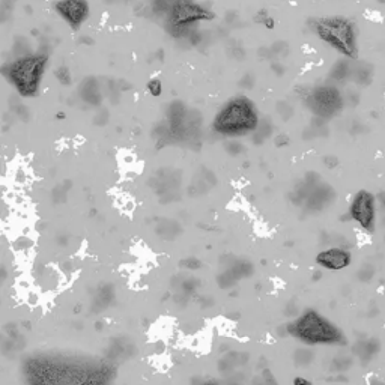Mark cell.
<instances>
[{"mask_svg": "<svg viewBox=\"0 0 385 385\" xmlns=\"http://www.w3.org/2000/svg\"><path fill=\"white\" fill-rule=\"evenodd\" d=\"M259 125V113L253 101L244 95L229 99L212 122L214 131L221 136L238 137L254 131Z\"/></svg>", "mask_w": 385, "mask_h": 385, "instance_id": "6da1fadb", "label": "cell"}, {"mask_svg": "<svg viewBox=\"0 0 385 385\" xmlns=\"http://www.w3.org/2000/svg\"><path fill=\"white\" fill-rule=\"evenodd\" d=\"M288 333L307 344H344V333L316 310H305L286 327Z\"/></svg>", "mask_w": 385, "mask_h": 385, "instance_id": "7a4b0ae2", "label": "cell"}, {"mask_svg": "<svg viewBox=\"0 0 385 385\" xmlns=\"http://www.w3.org/2000/svg\"><path fill=\"white\" fill-rule=\"evenodd\" d=\"M47 62V54H27L12 60L2 72L21 96L32 98L40 89Z\"/></svg>", "mask_w": 385, "mask_h": 385, "instance_id": "3957f363", "label": "cell"}, {"mask_svg": "<svg viewBox=\"0 0 385 385\" xmlns=\"http://www.w3.org/2000/svg\"><path fill=\"white\" fill-rule=\"evenodd\" d=\"M315 32L324 43L349 59L358 57L355 24L344 17H325L315 21Z\"/></svg>", "mask_w": 385, "mask_h": 385, "instance_id": "277c9868", "label": "cell"}, {"mask_svg": "<svg viewBox=\"0 0 385 385\" xmlns=\"http://www.w3.org/2000/svg\"><path fill=\"white\" fill-rule=\"evenodd\" d=\"M212 18L214 14L209 9L191 2V0H176L167 12V21L170 24L172 33H175V30H188L192 24Z\"/></svg>", "mask_w": 385, "mask_h": 385, "instance_id": "5b68a950", "label": "cell"}, {"mask_svg": "<svg viewBox=\"0 0 385 385\" xmlns=\"http://www.w3.org/2000/svg\"><path fill=\"white\" fill-rule=\"evenodd\" d=\"M351 218L366 232H373L376 224V199L367 190H360L349 208Z\"/></svg>", "mask_w": 385, "mask_h": 385, "instance_id": "8992f818", "label": "cell"}, {"mask_svg": "<svg viewBox=\"0 0 385 385\" xmlns=\"http://www.w3.org/2000/svg\"><path fill=\"white\" fill-rule=\"evenodd\" d=\"M54 9L72 30H79L91 14L88 0H57Z\"/></svg>", "mask_w": 385, "mask_h": 385, "instance_id": "52a82bcc", "label": "cell"}, {"mask_svg": "<svg viewBox=\"0 0 385 385\" xmlns=\"http://www.w3.org/2000/svg\"><path fill=\"white\" fill-rule=\"evenodd\" d=\"M340 95L333 88H319L312 95V107L321 116H331L340 107Z\"/></svg>", "mask_w": 385, "mask_h": 385, "instance_id": "ba28073f", "label": "cell"}, {"mask_svg": "<svg viewBox=\"0 0 385 385\" xmlns=\"http://www.w3.org/2000/svg\"><path fill=\"white\" fill-rule=\"evenodd\" d=\"M352 262V254L340 247H333L318 253L316 263L330 271H340V269L348 268Z\"/></svg>", "mask_w": 385, "mask_h": 385, "instance_id": "9c48e42d", "label": "cell"}, {"mask_svg": "<svg viewBox=\"0 0 385 385\" xmlns=\"http://www.w3.org/2000/svg\"><path fill=\"white\" fill-rule=\"evenodd\" d=\"M253 273V265L247 260H237L229 269L220 274L218 283L221 288H230L234 286L240 279H245Z\"/></svg>", "mask_w": 385, "mask_h": 385, "instance_id": "30bf717a", "label": "cell"}, {"mask_svg": "<svg viewBox=\"0 0 385 385\" xmlns=\"http://www.w3.org/2000/svg\"><path fill=\"white\" fill-rule=\"evenodd\" d=\"M379 348H381V344L376 338H369V340L358 341L354 348V352L358 355V358L363 363H369L379 352Z\"/></svg>", "mask_w": 385, "mask_h": 385, "instance_id": "8fae6325", "label": "cell"}, {"mask_svg": "<svg viewBox=\"0 0 385 385\" xmlns=\"http://www.w3.org/2000/svg\"><path fill=\"white\" fill-rule=\"evenodd\" d=\"M113 299V286L111 285H104L99 290H98V296L95 299V302L99 307H105L110 304V301Z\"/></svg>", "mask_w": 385, "mask_h": 385, "instance_id": "7c38bea8", "label": "cell"}, {"mask_svg": "<svg viewBox=\"0 0 385 385\" xmlns=\"http://www.w3.org/2000/svg\"><path fill=\"white\" fill-rule=\"evenodd\" d=\"M352 366V358L348 357V355H340L337 358L333 360L331 363V370L333 372H337V373H341V372H346L349 367Z\"/></svg>", "mask_w": 385, "mask_h": 385, "instance_id": "4fadbf2b", "label": "cell"}, {"mask_svg": "<svg viewBox=\"0 0 385 385\" xmlns=\"http://www.w3.org/2000/svg\"><path fill=\"white\" fill-rule=\"evenodd\" d=\"M313 358H315V355H313V352H310L309 349H298L296 354H295V361H296L298 366H307V364H310V363L313 361Z\"/></svg>", "mask_w": 385, "mask_h": 385, "instance_id": "5bb4252c", "label": "cell"}, {"mask_svg": "<svg viewBox=\"0 0 385 385\" xmlns=\"http://www.w3.org/2000/svg\"><path fill=\"white\" fill-rule=\"evenodd\" d=\"M253 385H279L276 378L269 370H263L260 376H257L253 382Z\"/></svg>", "mask_w": 385, "mask_h": 385, "instance_id": "9a60e30c", "label": "cell"}, {"mask_svg": "<svg viewBox=\"0 0 385 385\" xmlns=\"http://www.w3.org/2000/svg\"><path fill=\"white\" fill-rule=\"evenodd\" d=\"M197 286H199V280L190 277V279L182 280V283H181V290H182V293H185V295H192V293L196 292Z\"/></svg>", "mask_w": 385, "mask_h": 385, "instance_id": "2e32d148", "label": "cell"}, {"mask_svg": "<svg viewBox=\"0 0 385 385\" xmlns=\"http://www.w3.org/2000/svg\"><path fill=\"white\" fill-rule=\"evenodd\" d=\"M146 89L149 91V94L152 96H160L163 94V83H161L160 79H152V80L147 82Z\"/></svg>", "mask_w": 385, "mask_h": 385, "instance_id": "e0dca14e", "label": "cell"}, {"mask_svg": "<svg viewBox=\"0 0 385 385\" xmlns=\"http://www.w3.org/2000/svg\"><path fill=\"white\" fill-rule=\"evenodd\" d=\"M56 79L62 83V85H71V71L68 66H59L56 69Z\"/></svg>", "mask_w": 385, "mask_h": 385, "instance_id": "ac0fdd59", "label": "cell"}, {"mask_svg": "<svg viewBox=\"0 0 385 385\" xmlns=\"http://www.w3.org/2000/svg\"><path fill=\"white\" fill-rule=\"evenodd\" d=\"M179 265L182 266V268H185V269H199V268H202V262L197 259V257H187V259H182L181 262H179Z\"/></svg>", "mask_w": 385, "mask_h": 385, "instance_id": "d6986e66", "label": "cell"}, {"mask_svg": "<svg viewBox=\"0 0 385 385\" xmlns=\"http://www.w3.org/2000/svg\"><path fill=\"white\" fill-rule=\"evenodd\" d=\"M373 274H375V268L372 266V265H364L360 271H358V279L361 280V282H369L372 277H373Z\"/></svg>", "mask_w": 385, "mask_h": 385, "instance_id": "ffe728a7", "label": "cell"}, {"mask_svg": "<svg viewBox=\"0 0 385 385\" xmlns=\"http://www.w3.org/2000/svg\"><path fill=\"white\" fill-rule=\"evenodd\" d=\"M324 164H325L327 167H330V169H334V167L338 164V160H337L336 157H325V158H324Z\"/></svg>", "mask_w": 385, "mask_h": 385, "instance_id": "44dd1931", "label": "cell"}, {"mask_svg": "<svg viewBox=\"0 0 385 385\" xmlns=\"http://www.w3.org/2000/svg\"><path fill=\"white\" fill-rule=\"evenodd\" d=\"M293 385H313L309 379H305V378H302V376H296L295 379H293Z\"/></svg>", "mask_w": 385, "mask_h": 385, "instance_id": "7402d4cb", "label": "cell"}, {"mask_svg": "<svg viewBox=\"0 0 385 385\" xmlns=\"http://www.w3.org/2000/svg\"><path fill=\"white\" fill-rule=\"evenodd\" d=\"M263 26H265L266 30H273V29L276 27V21H274V18H273V17H268V18L265 20Z\"/></svg>", "mask_w": 385, "mask_h": 385, "instance_id": "603a6c76", "label": "cell"}, {"mask_svg": "<svg viewBox=\"0 0 385 385\" xmlns=\"http://www.w3.org/2000/svg\"><path fill=\"white\" fill-rule=\"evenodd\" d=\"M268 18V14H266V11L265 9H260V12L256 15V23H265V20Z\"/></svg>", "mask_w": 385, "mask_h": 385, "instance_id": "cb8c5ba5", "label": "cell"}, {"mask_svg": "<svg viewBox=\"0 0 385 385\" xmlns=\"http://www.w3.org/2000/svg\"><path fill=\"white\" fill-rule=\"evenodd\" d=\"M370 385H385L381 379H372L370 381Z\"/></svg>", "mask_w": 385, "mask_h": 385, "instance_id": "d4e9b609", "label": "cell"}, {"mask_svg": "<svg viewBox=\"0 0 385 385\" xmlns=\"http://www.w3.org/2000/svg\"><path fill=\"white\" fill-rule=\"evenodd\" d=\"M379 199H381V203L384 205V208H385V191L382 192V194L379 196Z\"/></svg>", "mask_w": 385, "mask_h": 385, "instance_id": "484cf974", "label": "cell"}, {"mask_svg": "<svg viewBox=\"0 0 385 385\" xmlns=\"http://www.w3.org/2000/svg\"><path fill=\"white\" fill-rule=\"evenodd\" d=\"M57 118H59V119H60V118L63 119V118H65V113H59V114H57Z\"/></svg>", "mask_w": 385, "mask_h": 385, "instance_id": "4316f807", "label": "cell"}, {"mask_svg": "<svg viewBox=\"0 0 385 385\" xmlns=\"http://www.w3.org/2000/svg\"><path fill=\"white\" fill-rule=\"evenodd\" d=\"M318 279H321V273H316V274H315V280H318Z\"/></svg>", "mask_w": 385, "mask_h": 385, "instance_id": "83f0119b", "label": "cell"}, {"mask_svg": "<svg viewBox=\"0 0 385 385\" xmlns=\"http://www.w3.org/2000/svg\"><path fill=\"white\" fill-rule=\"evenodd\" d=\"M200 385H217V384H214V382H205V384H200Z\"/></svg>", "mask_w": 385, "mask_h": 385, "instance_id": "f1b7e54d", "label": "cell"}]
</instances>
